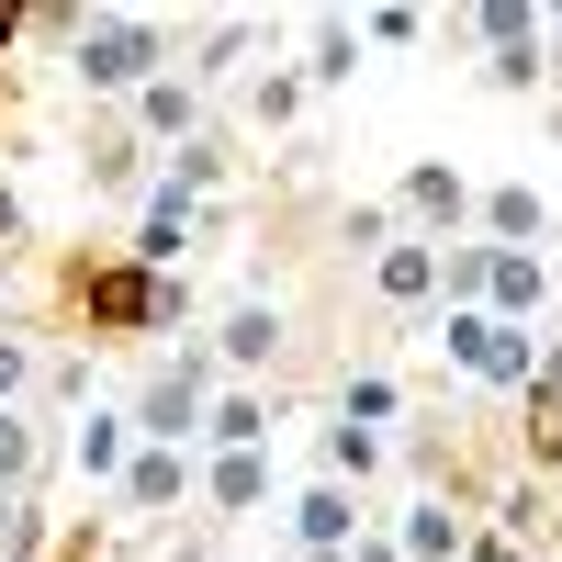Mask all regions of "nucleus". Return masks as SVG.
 <instances>
[{
    "instance_id": "obj_1",
    "label": "nucleus",
    "mask_w": 562,
    "mask_h": 562,
    "mask_svg": "<svg viewBox=\"0 0 562 562\" xmlns=\"http://www.w3.org/2000/svg\"><path fill=\"white\" fill-rule=\"evenodd\" d=\"M57 304L90 349H124V338H180L192 326V270H135L124 248H68L57 259Z\"/></svg>"
},
{
    "instance_id": "obj_2",
    "label": "nucleus",
    "mask_w": 562,
    "mask_h": 562,
    "mask_svg": "<svg viewBox=\"0 0 562 562\" xmlns=\"http://www.w3.org/2000/svg\"><path fill=\"white\" fill-rule=\"evenodd\" d=\"M180 68V34L158 23V12H90L79 34H68V79L90 90L102 113H124L147 79H169Z\"/></svg>"
},
{
    "instance_id": "obj_3",
    "label": "nucleus",
    "mask_w": 562,
    "mask_h": 562,
    "mask_svg": "<svg viewBox=\"0 0 562 562\" xmlns=\"http://www.w3.org/2000/svg\"><path fill=\"white\" fill-rule=\"evenodd\" d=\"M214 394H225L214 349H203V338H180L169 360H147V371H135L124 416H135V439H158V450H203V405H214Z\"/></svg>"
},
{
    "instance_id": "obj_4",
    "label": "nucleus",
    "mask_w": 562,
    "mask_h": 562,
    "mask_svg": "<svg viewBox=\"0 0 562 562\" xmlns=\"http://www.w3.org/2000/svg\"><path fill=\"white\" fill-rule=\"evenodd\" d=\"M439 360L461 371V383H484V394H518L529 383V360H540V326H506V315H439Z\"/></svg>"
},
{
    "instance_id": "obj_5",
    "label": "nucleus",
    "mask_w": 562,
    "mask_h": 562,
    "mask_svg": "<svg viewBox=\"0 0 562 562\" xmlns=\"http://www.w3.org/2000/svg\"><path fill=\"white\" fill-rule=\"evenodd\" d=\"M203 495V450H158V439H135V461H124V484H113V506L135 529H169L180 506Z\"/></svg>"
},
{
    "instance_id": "obj_6",
    "label": "nucleus",
    "mask_w": 562,
    "mask_h": 562,
    "mask_svg": "<svg viewBox=\"0 0 562 562\" xmlns=\"http://www.w3.org/2000/svg\"><path fill=\"white\" fill-rule=\"evenodd\" d=\"M394 225H405V237H428V248H450L461 225H473V180H461L450 158H416V169L394 180Z\"/></svg>"
},
{
    "instance_id": "obj_7",
    "label": "nucleus",
    "mask_w": 562,
    "mask_h": 562,
    "mask_svg": "<svg viewBox=\"0 0 562 562\" xmlns=\"http://www.w3.org/2000/svg\"><path fill=\"white\" fill-rule=\"evenodd\" d=\"M203 214H214V203H192L180 180H147V192H135L124 259H135V270H180V259H192V237H203Z\"/></svg>"
},
{
    "instance_id": "obj_8",
    "label": "nucleus",
    "mask_w": 562,
    "mask_h": 562,
    "mask_svg": "<svg viewBox=\"0 0 562 562\" xmlns=\"http://www.w3.org/2000/svg\"><path fill=\"white\" fill-rule=\"evenodd\" d=\"M79 180H90V203H124V192H147V180H158V147H147L124 113H90V135H79Z\"/></svg>"
},
{
    "instance_id": "obj_9",
    "label": "nucleus",
    "mask_w": 562,
    "mask_h": 562,
    "mask_svg": "<svg viewBox=\"0 0 562 562\" xmlns=\"http://www.w3.org/2000/svg\"><path fill=\"white\" fill-rule=\"evenodd\" d=\"M281 495V461L270 450H203V529H237Z\"/></svg>"
},
{
    "instance_id": "obj_10",
    "label": "nucleus",
    "mask_w": 562,
    "mask_h": 562,
    "mask_svg": "<svg viewBox=\"0 0 562 562\" xmlns=\"http://www.w3.org/2000/svg\"><path fill=\"white\" fill-rule=\"evenodd\" d=\"M214 371H237V383H248V371H270L281 349H293V315H281L270 293H248V304H225V326H214Z\"/></svg>"
},
{
    "instance_id": "obj_11",
    "label": "nucleus",
    "mask_w": 562,
    "mask_h": 562,
    "mask_svg": "<svg viewBox=\"0 0 562 562\" xmlns=\"http://www.w3.org/2000/svg\"><path fill=\"white\" fill-rule=\"evenodd\" d=\"M551 203H540V180H484V192H473V237L484 248H540L551 237Z\"/></svg>"
},
{
    "instance_id": "obj_12",
    "label": "nucleus",
    "mask_w": 562,
    "mask_h": 562,
    "mask_svg": "<svg viewBox=\"0 0 562 562\" xmlns=\"http://www.w3.org/2000/svg\"><path fill=\"white\" fill-rule=\"evenodd\" d=\"M124 124H135V135H147V147L169 158V147H192V135H203V90L169 68V79H147V90L124 102Z\"/></svg>"
},
{
    "instance_id": "obj_13",
    "label": "nucleus",
    "mask_w": 562,
    "mask_h": 562,
    "mask_svg": "<svg viewBox=\"0 0 562 562\" xmlns=\"http://www.w3.org/2000/svg\"><path fill=\"white\" fill-rule=\"evenodd\" d=\"M124 461H135V416H124V405L68 416V473H79V484H124Z\"/></svg>"
},
{
    "instance_id": "obj_14",
    "label": "nucleus",
    "mask_w": 562,
    "mask_h": 562,
    "mask_svg": "<svg viewBox=\"0 0 562 562\" xmlns=\"http://www.w3.org/2000/svg\"><path fill=\"white\" fill-rule=\"evenodd\" d=\"M371 304H383V315H428L439 304V248L428 237H394L383 259H371Z\"/></svg>"
},
{
    "instance_id": "obj_15",
    "label": "nucleus",
    "mask_w": 562,
    "mask_h": 562,
    "mask_svg": "<svg viewBox=\"0 0 562 562\" xmlns=\"http://www.w3.org/2000/svg\"><path fill=\"white\" fill-rule=\"evenodd\" d=\"M270 439H281V394L225 383V394L203 405V450H270Z\"/></svg>"
},
{
    "instance_id": "obj_16",
    "label": "nucleus",
    "mask_w": 562,
    "mask_h": 562,
    "mask_svg": "<svg viewBox=\"0 0 562 562\" xmlns=\"http://www.w3.org/2000/svg\"><path fill=\"white\" fill-rule=\"evenodd\" d=\"M360 529H371V506H360L349 484H326V473H315V484L293 495V551H349Z\"/></svg>"
},
{
    "instance_id": "obj_17",
    "label": "nucleus",
    "mask_w": 562,
    "mask_h": 562,
    "mask_svg": "<svg viewBox=\"0 0 562 562\" xmlns=\"http://www.w3.org/2000/svg\"><path fill=\"white\" fill-rule=\"evenodd\" d=\"M473 529H484L473 506H450V495H416L405 518H394V551H405V562H461V540H473Z\"/></svg>"
},
{
    "instance_id": "obj_18",
    "label": "nucleus",
    "mask_w": 562,
    "mask_h": 562,
    "mask_svg": "<svg viewBox=\"0 0 562 562\" xmlns=\"http://www.w3.org/2000/svg\"><path fill=\"white\" fill-rule=\"evenodd\" d=\"M540 304H551V259H540V248H495V270H484V315L540 326Z\"/></svg>"
},
{
    "instance_id": "obj_19",
    "label": "nucleus",
    "mask_w": 562,
    "mask_h": 562,
    "mask_svg": "<svg viewBox=\"0 0 562 562\" xmlns=\"http://www.w3.org/2000/svg\"><path fill=\"white\" fill-rule=\"evenodd\" d=\"M248 45H259V23H248V12H214V23L192 34V57H180V79H192V90L237 79V68H248Z\"/></svg>"
},
{
    "instance_id": "obj_20",
    "label": "nucleus",
    "mask_w": 562,
    "mask_h": 562,
    "mask_svg": "<svg viewBox=\"0 0 562 562\" xmlns=\"http://www.w3.org/2000/svg\"><path fill=\"white\" fill-rule=\"evenodd\" d=\"M360 79V23L349 12H315L304 23V90H349Z\"/></svg>"
},
{
    "instance_id": "obj_21",
    "label": "nucleus",
    "mask_w": 562,
    "mask_h": 562,
    "mask_svg": "<svg viewBox=\"0 0 562 562\" xmlns=\"http://www.w3.org/2000/svg\"><path fill=\"white\" fill-rule=\"evenodd\" d=\"M484 529H506V540L551 551V484H529L518 461H506V484H495V506H484Z\"/></svg>"
},
{
    "instance_id": "obj_22",
    "label": "nucleus",
    "mask_w": 562,
    "mask_h": 562,
    "mask_svg": "<svg viewBox=\"0 0 562 562\" xmlns=\"http://www.w3.org/2000/svg\"><path fill=\"white\" fill-rule=\"evenodd\" d=\"M225 169H237V147H225L214 124L192 135V147H169V158H158V180H180V192H192V203H214V192H225Z\"/></svg>"
},
{
    "instance_id": "obj_23",
    "label": "nucleus",
    "mask_w": 562,
    "mask_h": 562,
    "mask_svg": "<svg viewBox=\"0 0 562 562\" xmlns=\"http://www.w3.org/2000/svg\"><path fill=\"white\" fill-rule=\"evenodd\" d=\"M338 416L383 439V428H405V383H394V371H349V383H338Z\"/></svg>"
},
{
    "instance_id": "obj_24",
    "label": "nucleus",
    "mask_w": 562,
    "mask_h": 562,
    "mask_svg": "<svg viewBox=\"0 0 562 562\" xmlns=\"http://www.w3.org/2000/svg\"><path fill=\"white\" fill-rule=\"evenodd\" d=\"M45 484V416H0V495H34Z\"/></svg>"
},
{
    "instance_id": "obj_25",
    "label": "nucleus",
    "mask_w": 562,
    "mask_h": 562,
    "mask_svg": "<svg viewBox=\"0 0 562 562\" xmlns=\"http://www.w3.org/2000/svg\"><path fill=\"white\" fill-rule=\"evenodd\" d=\"M304 102H315L304 68H259V79H248V124H259V135H293V124H304Z\"/></svg>"
},
{
    "instance_id": "obj_26",
    "label": "nucleus",
    "mask_w": 562,
    "mask_h": 562,
    "mask_svg": "<svg viewBox=\"0 0 562 562\" xmlns=\"http://www.w3.org/2000/svg\"><path fill=\"white\" fill-rule=\"evenodd\" d=\"M461 34H473L484 57H506V45H540V0H484V12L461 23Z\"/></svg>"
},
{
    "instance_id": "obj_27",
    "label": "nucleus",
    "mask_w": 562,
    "mask_h": 562,
    "mask_svg": "<svg viewBox=\"0 0 562 562\" xmlns=\"http://www.w3.org/2000/svg\"><path fill=\"white\" fill-rule=\"evenodd\" d=\"M57 518H45V495H0V562H45Z\"/></svg>"
},
{
    "instance_id": "obj_28",
    "label": "nucleus",
    "mask_w": 562,
    "mask_h": 562,
    "mask_svg": "<svg viewBox=\"0 0 562 562\" xmlns=\"http://www.w3.org/2000/svg\"><path fill=\"white\" fill-rule=\"evenodd\" d=\"M518 428H562V338H540L529 383H518Z\"/></svg>"
},
{
    "instance_id": "obj_29",
    "label": "nucleus",
    "mask_w": 562,
    "mask_h": 562,
    "mask_svg": "<svg viewBox=\"0 0 562 562\" xmlns=\"http://www.w3.org/2000/svg\"><path fill=\"white\" fill-rule=\"evenodd\" d=\"M371 473H383V439H371V428H349V416H338V428H326V484H371Z\"/></svg>"
},
{
    "instance_id": "obj_30",
    "label": "nucleus",
    "mask_w": 562,
    "mask_h": 562,
    "mask_svg": "<svg viewBox=\"0 0 562 562\" xmlns=\"http://www.w3.org/2000/svg\"><path fill=\"white\" fill-rule=\"evenodd\" d=\"M551 45H506V57H484V90H506V102H529V90H551Z\"/></svg>"
},
{
    "instance_id": "obj_31",
    "label": "nucleus",
    "mask_w": 562,
    "mask_h": 562,
    "mask_svg": "<svg viewBox=\"0 0 562 562\" xmlns=\"http://www.w3.org/2000/svg\"><path fill=\"white\" fill-rule=\"evenodd\" d=\"M34 383H45L34 338H23V326H0V416H23V405H34Z\"/></svg>"
},
{
    "instance_id": "obj_32",
    "label": "nucleus",
    "mask_w": 562,
    "mask_h": 562,
    "mask_svg": "<svg viewBox=\"0 0 562 562\" xmlns=\"http://www.w3.org/2000/svg\"><path fill=\"white\" fill-rule=\"evenodd\" d=\"M338 237H349L360 259H383V248L405 237V225H394V203H349V214H338Z\"/></svg>"
},
{
    "instance_id": "obj_33",
    "label": "nucleus",
    "mask_w": 562,
    "mask_h": 562,
    "mask_svg": "<svg viewBox=\"0 0 562 562\" xmlns=\"http://www.w3.org/2000/svg\"><path fill=\"white\" fill-rule=\"evenodd\" d=\"M360 45H428V12H405V0H383V12H360Z\"/></svg>"
},
{
    "instance_id": "obj_34",
    "label": "nucleus",
    "mask_w": 562,
    "mask_h": 562,
    "mask_svg": "<svg viewBox=\"0 0 562 562\" xmlns=\"http://www.w3.org/2000/svg\"><path fill=\"white\" fill-rule=\"evenodd\" d=\"M518 473L562 495V428H518Z\"/></svg>"
},
{
    "instance_id": "obj_35",
    "label": "nucleus",
    "mask_w": 562,
    "mask_h": 562,
    "mask_svg": "<svg viewBox=\"0 0 562 562\" xmlns=\"http://www.w3.org/2000/svg\"><path fill=\"white\" fill-rule=\"evenodd\" d=\"M34 248V214H23V192H12V180H0V270H12Z\"/></svg>"
},
{
    "instance_id": "obj_36",
    "label": "nucleus",
    "mask_w": 562,
    "mask_h": 562,
    "mask_svg": "<svg viewBox=\"0 0 562 562\" xmlns=\"http://www.w3.org/2000/svg\"><path fill=\"white\" fill-rule=\"evenodd\" d=\"M461 562H540L529 540H506V529H473V540H461Z\"/></svg>"
},
{
    "instance_id": "obj_37",
    "label": "nucleus",
    "mask_w": 562,
    "mask_h": 562,
    "mask_svg": "<svg viewBox=\"0 0 562 562\" xmlns=\"http://www.w3.org/2000/svg\"><path fill=\"white\" fill-rule=\"evenodd\" d=\"M45 562H102V529H90V518H79V529H57V540H45Z\"/></svg>"
},
{
    "instance_id": "obj_38",
    "label": "nucleus",
    "mask_w": 562,
    "mask_h": 562,
    "mask_svg": "<svg viewBox=\"0 0 562 562\" xmlns=\"http://www.w3.org/2000/svg\"><path fill=\"white\" fill-rule=\"evenodd\" d=\"M158 562H214V529H192V540L169 529V540H158Z\"/></svg>"
},
{
    "instance_id": "obj_39",
    "label": "nucleus",
    "mask_w": 562,
    "mask_h": 562,
    "mask_svg": "<svg viewBox=\"0 0 562 562\" xmlns=\"http://www.w3.org/2000/svg\"><path fill=\"white\" fill-rule=\"evenodd\" d=\"M23 34H34V0H0V57H12Z\"/></svg>"
},
{
    "instance_id": "obj_40",
    "label": "nucleus",
    "mask_w": 562,
    "mask_h": 562,
    "mask_svg": "<svg viewBox=\"0 0 562 562\" xmlns=\"http://www.w3.org/2000/svg\"><path fill=\"white\" fill-rule=\"evenodd\" d=\"M551 562H562V495H551Z\"/></svg>"
}]
</instances>
